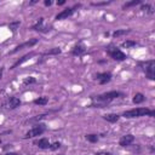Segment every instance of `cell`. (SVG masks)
Returning <instances> with one entry per match:
<instances>
[{
  "instance_id": "4",
  "label": "cell",
  "mask_w": 155,
  "mask_h": 155,
  "mask_svg": "<svg viewBox=\"0 0 155 155\" xmlns=\"http://www.w3.org/2000/svg\"><path fill=\"white\" fill-rule=\"evenodd\" d=\"M107 53L109 54L110 58H113L114 61H119V62L125 61V59L127 58L126 54H125L121 50H119L117 47H108V48H107Z\"/></svg>"
},
{
  "instance_id": "10",
  "label": "cell",
  "mask_w": 155,
  "mask_h": 155,
  "mask_svg": "<svg viewBox=\"0 0 155 155\" xmlns=\"http://www.w3.org/2000/svg\"><path fill=\"white\" fill-rule=\"evenodd\" d=\"M133 142H134V136H133V134H125V136H122V137L120 138L119 145L126 148V147H130Z\"/></svg>"
},
{
  "instance_id": "26",
  "label": "cell",
  "mask_w": 155,
  "mask_h": 155,
  "mask_svg": "<svg viewBox=\"0 0 155 155\" xmlns=\"http://www.w3.org/2000/svg\"><path fill=\"white\" fill-rule=\"evenodd\" d=\"M59 148H61V143H59V142H54V143L50 144V149H51V150H57V149H59Z\"/></svg>"
},
{
  "instance_id": "28",
  "label": "cell",
  "mask_w": 155,
  "mask_h": 155,
  "mask_svg": "<svg viewBox=\"0 0 155 155\" xmlns=\"http://www.w3.org/2000/svg\"><path fill=\"white\" fill-rule=\"evenodd\" d=\"M94 155H113V154L109 153V151H98V153H96Z\"/></svg>"
},
{
  "instance_id": "3",
  "label": "cell",
  "mask_w": 155,
  "mask_h": 155,
  "mask_svg": "<svg viewBox=\"0 0 155 155\" xmlns=\"http://www.w3.org/2000/svg\"><path fill=\"white\" fill-rule=\"evenodd\" d=\"M139 67L144 70L145 73V78L149 80H155V61L150 59V61H145V62H140Z\"/></svg>"
},
{
  "instance_id": "8",
  "label": "cell",
  "mask_w": 155,
  "mask_h": 155,
  "mask_svg": "<svg viewBox=\"0 0 155 155\" xmlns=\"http://www.w3.org/2000/svg\"><path fill=\"white\" fill-rule=\"evenodd\" d=\"M94 79L101 84V85H104L107 82H109L111 80V74L109 71H103V73H97Z\"/></svg>"
},
{
  "instance_id": "19",
  "label": "cell",
  "mask_w": 155,
  "mask_h": 155,
  "mask_svg": "<svg viewBox=\"0 0 155 155\" xmlns=\"http://www.w3.org/2000/svg\"><path fill=\"white\" fill-rule=\"evenodd\" d=\"M137 45V42L134 40H126L124 42H121V47L124 48H131V47H134Z\"/></svg>"
},
{
  "instance_id": "29",
  "label": "cell",
  "mask_w": 155,
  "mask_h": 155,
  "mask_svg": "<svg viewBox=\"0 0 155 155\" xmlns=\"http://www.w3.org/2000/svg\"><path fill=\"white\" fill-rule=\"evenodd\" d=\"M44 5L45 6H51L52 5V0H45L44 1Z\"/></svg>"
},
{
  "instance_id": "5",
  "label": "cell",
  "mask_w": 155,
  "mask_h": 155,
  "mask_svg": "<svg viewBox=\"0 0 155 155\" xmlns=\"http://www.w3.org/2000/svg\"><path fill=\"white\" fill-rule=\"evenodd\" d=\"M46 131V126L44 124H38L36 126H34L33 128H30L25 134H24V138L28 139V138H34L36 136H40L44 132Z\"/></svg>"
},
{
  "instance_id": "7",
  "label": "cell",
  "mask_w": 155,
  "mask_h": 155,
  "mask_svg": "<svg viewBox=\"0 0 155 155\" xmlns=\"http://www.w3.org/2000/svg\"><path fill=\"white\" fill-rule=\"evenodd\" d=\"M38 39H30V40H28V41H25V42H23V44H21V45H17L12 51H10V54H13V53H16V52H18V51H21V50H23V48H30V47H33L34 45H36L38 44Z\"/></svg>"
},
{
  "instance_id": "11",
  "label": "cell",
  "mask_w": 155,
  "mask_h": 155,
  "mask_svg": "<svg viewBox=\"0 0 155 155\" xmlns=\"http://www.w3.org/2000/svg\"><path fill=\"white\" fill-rule=\"evenodd\" d=\"M31 29L35 30V31H41V33H46V31H50V30H51L50 27H45V25H44V18H42V17L39 18V21L36 22V24H34V25L31 27Z\"/></svg>"
},
{
  "instance_id": "30",
  "label": "cell",
  "mask_w": 155,
  "mask_h": 155,
  "mask_svg": "<svg viewBox=\"0 0 155 155\" xmlns=\"http://www.w3.org/2000/svg\"><path fill=\"white\" fill-rule=\"evenodd\" d=\"M5 155H21V154H18V153H15V151H8V153H6Z\"/></svg>"
},
{
  "instance_id": "9",
  "label": "cell",
  "mask_w": 155,
  "mask_h": 155,
  "mask_svg": "<svg viewBox=\"0 0 155 155\" xmlns=\"http://www.w3.org/2000/svg\"><path fill=\"white\" fill-rule=\"evenodd\" d=\"M21 99L19 98H17V97H10L6 102H5V104H4V107L6 108V109H16V108H18L19 105H21Z\"/></svg>"
},
{
  "instance_id": "32",
  "label": "cell",
  "mask_w": 155,
  "mask_h": 155,
  "mask_svg": "<svg viewBox=\"0 0 155 155\" xmlns=\"http://www.w3.org/2000/svg\"><path fill=\"white\" fill-rule=\"evenodd\" d=\"M2 74H4V68L1 67V68H0V80H1V78H2Z\"/></svg>"
},
{
  "instance_id": "2",
  "label": "cell",
  "mask_w": 155,
  "mask_h": 155,
  "mask_svg": "<svg viewBox=\"0 0 155 155\" xmlns=\"http://www.w3.org/2000/svg\"><path fill=\"white\" fill-rule=\"evenodd\" d=\"M120 97H124V93L120 92V91H110V92H105V93H102L97 97H92V99L94 102H99V103H105L108 104L109 102L116 99V98H120Z\"/></svg>"
},
{
  "instance_id": "22",
  "label": "cell",
  "mask_w": 155,
  "mask_h": 155,
  "mask_svg": "<svg viewBox=\"0 0 155 155\" xmlns=\"http://www.w3.org/2000/svg\"><path fill=\"white\" fill-rule=\"evenodd\" d=\"M140 10L142 11H145V12H148V13H154V8H153V6L150 5V4H142V6H140Z\"/></svg>"
},
{
  "instance_id": "36",
  "label": "cell",
  "mask_w": 155,
  "mask_h": 155,
  "mask_svg": "<svg viewBox=\"0 0 155 155\" xmlns=\"http://www.w3.org/2000/svg\"><path fill=\"white\" fill-rule=\"evenodd\" d=\"M0 58H1V57H0Z\"/></svg>"
},
{
  "instance_id": "27",
  "label": "cell",
  "mask_w": 155,
  "mask_h": 155,
  "mask_svg": "<svg viewBox=\"0 0 155 155\" xmlns=\"http://www.w3.org/2000/svg\"><path fill=\"white\" fill-rule=\"evenodd\" d=\"M111 1H103V2H92L91 5L92 6H102V5H108V4H110Z\"/></svg>"
},
{
  "instance_id": "17",
  "label": "cell",
  "mask_w": 155,
  "mask_h": 155,
  "mask_svg": "<svg viewBox=\"0 0 155 155\" xmlns=\"http://www.w3.org/2000/svg\"><path fill=\"white\" fill-rule=\"evenodd\" d=\"M140 4H143V1H142V0H133V1H128V2H125V4L122 5V8H124V10H126V8H130V7H132V6H137V5H140Z\"/></svg>"
},
{
  "instance_id": "31",
  "label": "cell",
  "mask_w": 155,
  "mask_h": 155,
  "mask_svg": "<svg viewBox=\"0 0 155 155\" xmlns=\"http://www.w3.org/2000/svg\"><path fill=\"white\" fill-rule=\"evenodd\" d=\"M64 4H65V0H59V1H57V5H58V6L64 5Z\"/></svg>"
},
{
  "instance_id": "1",
  "label": "cell",
  "mask_w": 155,
  "mask_h": 155,
  "mask_svg": "<svg viewBox=\"0 0 155 155\" xmlns=\"http://www.w3.org/2000/svg\"><path fill=\"white\" fill-rule=\"evenodd\" d=\"M124 117L126 119H134V117H139V116H150L154 117L155 116V111L148 108H134L131 110H126L122 114Z\"/></svg>"
},
{
  "instance_id": "13",
  "label": "cell",
  "mask_w": 155,
  "mask_h": 155,
  "mask_svg": "<svg viewBox=\"0 0 155 155\" xmlns=\"http://www.w3.org/2000/svg\"><path fill=\"white\" fill-rule=\"evenodd\" d=\"M86 52V47L81 44H78L75 45L73 48H71V54L73 56H82L84 53Z\"/></svg>"
},
{
  "instance_id": "35",
  "label": "cell",
  "mask_w": 155,
  "mask_h": 155,
  "mask_svg": "<svg viewBox=\"0 0 155 155\" xmlns=\"http://www.w3.org/2000/svg\"><path fill=\"white\" fill-rule=\"evenodd\" d=\"M59 155H63V154H59Z\"/></svg>"
},
{
  "instance_id": "14",
  "label": "cell",
  "mask_w": 155,
  "mask_h": 155,
  "mask_svg": "<svg viewBox=\"0 0 155 155\" xmlns=\"http://www.w3.org/2000/svg\"><path fill=\"white\" fill-rule=\"evenodd\" d=\"M34 144L36 145V147H39L40 149H50V140L47 139V138H40V139H38V140H35L34 142Z\"/></svg>"
},
{
  "instance_id": "20",
  "label": "cell",
  "mask_w": 155,
  "mask_h": 155,
  "mask_svg": "<svg viewBox=\"0 0 155 155\" xmlns=\"http://www.w3.org/2000/svg\"><path fill=\"white\" fill-rule=\"evenodd\" d=\"M61 52H62L61 47H53V48H51V50L44 52L42 54H44V56H51V54H59Z\"/></svg>"
},
{
  "instance_id": "6",
  "label": "cell",
  "mask_w": 155,
  "mask_h": 155,
  "mask_svg": "<svg viewBox=\"0 0 155 155\" xmlns=\"http://www.w3.org/2000/svg\"><path fill=\"white\" fill-rule=\"evenodd\" d=\"M81 5L80 4H78V5H75V6H73V7H68V8H65V10H63V11H61L57 16H56V19L57 21H61V19H65V18H68V17H70L79 7H80Z\"/></svg>"
},
{
  "instance_id": "15",
  "label": "cell",
  "mask_w": 155,
  "mask_h": 155,
  "mask_svg": "<svg viewBox=\"0 0 155 155\" xmlns=\"http://www.w3.org/2000/svg\"><path fill=\"white\" fill-rule=\"evenodd\" d=\"M103 119L105 120V121H108V122H116V121H119V119H120V115H117V114H113V113H110V114H105V115H103Z\"/></svg>"
},
{
  "instance_id": "25",
  "label": "cell",
  "mask_w": 155,
  "mask_h": 155,
  "mask_svg": "<svg viewBox=\"0 0 155 155\" xmlns=\"http://www.w3.org/2000/svg\"><path fill=\"white\" fill-rule=\"evenodd\" d=\"M86 139L90 143H96V142H98V136L94 133H90V134H86Z\"/></svg>"
},
{
  "instance_id": "12",
  "label": "cell",
  "mask_w": 155,
  "mask_h": 155,
  "mask_svg": "<svg viewBox=\"0 0 155 155\" xmlns=\"http://www.w3.org/2000/svg\"><path fill=\"white\" fill-rule=\"evenodd\" d=\"M35 54H36L35 52H29V53L24 54V56H23V57H21V58L18 59V61H16V62H15V63H13V64L11 65V68H10V69H15V68H17L18 65H22V64H23L24 62L29 61V59H30V58H31L33 56H35Z\"/></svg>"
},
{
  "instance_id": "16",
  "label": "cell",
  "mask_w": 155,
  "mask_h": 155,
  "mask_svg": "<svg viewBox=\"0 0 155 155\" xmlns=\"http://www.w3.org/2000/svg\"><path fill=\"white\" fill-rule=\"evenodd\" d=\"M133 103L134 104H140V103H143L144 101H145V96L143 94V93H140V92H138V93H136L134 96H133Z\"/></svg>"
},
{
  "instance_id": "23",
  "label": "cell",
  "mask_w": 155,
  "mask_h": 155,
  "mask_svg": "<svg viewBox=\"0 0 155 155\" xmlns=\"http://www.w3.org/2000/svg\"><path fill=\"white\" fill-rule=\"evenodd\" d=\"M19 25H21V22L19 21H15V22H11V23H8V29L11 30V31H16L18 28H19Z\"/></svg>"
},
{
  "instance_id": "21",
  "label": "cell",
  "mask_w": 155,
  "mask_h": 155,
  "mask_svg": "<svg viewBox=\"0 0 155 155\" xmlns=\"http://www.w3.org/2000/svg\"><path fill=\"white\" fill-rule=\"evenodd\" d=\"M130 31H131L130 29H119V30H115V31L113 33V36H114V38H119V36H121V35L128 34Z\"/></svg>"
},
{
  "instance_id": "34",
  "label": "cell",
  "mask_w": 155,
  "mask_h": 155,
  "mask_svg": "<svg viewBox=\"0 0 155 155\" xmlns=\"http://www.w3.org/2000/svg\"><path fill=\"white\" fill-rule=\"evenodd\" d=\"M1 143H2V140H1V138H0V144H1Z\"/></svg>"
},
{
  "instance_id": "18",
  "label": "cell",
  "mask_w": 155,
  "mask_h": 155,
  "mask_svg": "<svg viewBox=\"0 0 155 155\" xmlns=\"http://www.w3.org/2000/svg\"><path fill=\"white\" fill-rule=\"evenodd\" d=\"M47 103H48V97H45V96L34 99V104H36V105H46Z\"/></svg>"
},
{
  "instance_id": "24",
  "label": "cell",
  "mask_w": 155,
  "mask_h": 155,
  "mask_svg": "<svg viewBox=\"0 0 155 155\" xmlns=\"http://www.w3.org/2000/svg\"><path fill=\"white\" fill-rule=\"evenodd\" d=\"M36 82V79L34 76H28L23 80V85L24 86H28V85H31V84H35Z\"/></svg>"
},
{
  "instance_id": "33",
  "label": "cell",
  "mask_w": 155,
  "mask_h": 155,
  "mask_svg": "<svg viewBox=\"0 0 155 155\" xmlns=\"http://www.w3.org/2000/svg\"><path fill=\"white\" fill-rule=\"evenodd\" d=\"M38 2V0H31V1H29V5H33V4H36Z\"/></svg>"
}]
</instances>
